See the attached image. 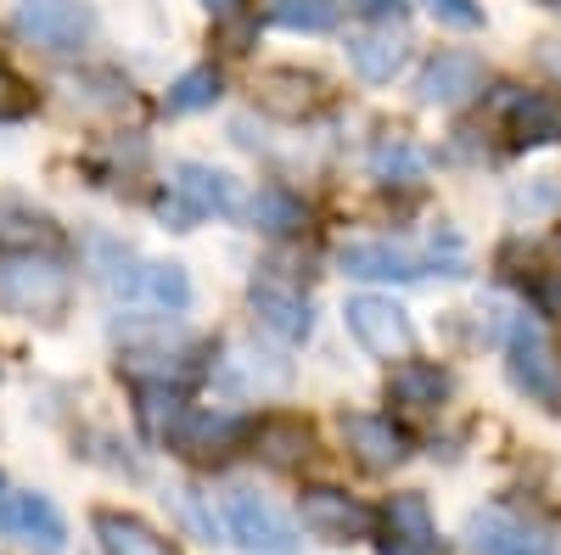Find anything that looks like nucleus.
Here are the masks:
<instances>
[{
    "label": "nucleus",
    "instance_id": "obj_1",
    "mask_svg": "<svg viewBox=\"0 0 561 555\" xmlns=\"http://www.w3.org/2000/svg\"><path fill=\"white\" fill-rule=\"evenodd\" d=\"M68 303V269L34 247L0 253V309L12 314H57Z\"/></svg>",
    "mask_w": 561,
    "mask_h": 555
},
{
    "label": "nucleus",
    "instance_id": "obj_2",
    "mask_svg": "<svg viewBox=\"0 0 561 555\" xmlns=\"http://www.w3.org/2000/svg\"><path fill=\"white\" fill-rule=\"evenodd\" d=\"M225 522H230V539L253 555H298L304 550L298 522L280 517L259 488H225Z\"/></svg>",
    "mask_w": 561,
    "mask_h": 555
},
{
    "label": "nucleus",
    "instance_id": "obj_3",
    "mask_svg": "<svg viewBox=\"0 0 561 555\" xmlns=\"http://www.w3.org/2000/svg\"><path fill=\"white\" fill-rule=\"evenodd\" d=\"M337 264L354 281H427V275H460V258L415 253V247H393V242H348L337 253Z\"/></svg>",
    "mask_w": 561,
    "mask_h": 555
},
{
    "label": "nucleus",
    "instance_id": "obj_4",
    "mask_svg": "<svg viewBox=\"0 0 561 555\" xmlns=\"http://www.w3.org/2000/svg\"><path fill=\"white\" fill-rule=\"evenodd\" d=\"M12 28L39 51H79L96 34V12L84 0H18Z\"/></svg>",
    "mask_w": 561,
    "mask_h": 555
},
{
    "label": "nucleus",
    "instance_id": "obj_5",
    "mask_svg": "<svg viewBox=\"0 0 561 555\" xmlns=\"http://www.w3.org/2000/svg\"><path fill=\"white\" fill-rule=\"evenodd\" d=\"M505 370H511V388H517V393H528V398L561 409V359L545 348V332L534 326L528 314H523L517 326H511V337H505Z\"/></svg>",
    "mask_w": 561,
    "mask_h": 555
},
{
    "label": "nucleus",
    "instance_id": "obj_6",
    "mask_svg": "<svg viewBox=\"0 0 561 555\" xmlns=\"http://www.w3.org/2000/svg\"><path fill=\"white\" fill-rule=\"evenodd\" d=\"M298 517H304V528H309L314 539H325V544H354V539L377 533V511H370V505H359L354 494L332 488V483L304 488Z\"/></svg>",
    "mask_w": 561,
    "mask_h": 555
},
{
    "label": "nucleus",
    "instance_id": "obj_7",
    "mask_svg": "<svg viewBox=\"0 0 561 555\" xmlns=\"http://www.w3.org/2000/svg\"><path fill=\"white\" fill-rule=\"evenodd\" d=\"M343 320H348V332L365 354H377V359H404L415 348V332H410V320L393 298H377V292H359L343 303Z\"/></svg>",
    "mask_w": 561,
    "mask_h": 555
},
{
    "label": "nucleus",
    "instance_id": "obj_8",
    "mask_svg": "<svg viewBox=\"0 0 561 555\" xmlns=\"http://www.w3.org/2000/svg\"><path fill=\"white\" fill-rule=\"evenodd\" d=\"M0 533L18 539L34 555H62L68 550V522L45 494H0Z\"/></svg>",
    "mask_w": 561,
    "mask_h": 555
},
{
    "label": "nucleus",
    "instance_id": "obj_9",
    "mask_svg": "<svg viewBox=\"0 0 561 555\" xmlns=\"http://www.w3.org/2000/svg\"><path fill=\"white\" fill-rule=\"evenodd\" d=\"M483 84H489L483 57H472V51H438L427 68L415 73V102L421 107H466Z\"/></svg>",
    "mask_w": 561,
    "mask_h": 555
},
{
    "label": "nucleus",
    "instance_id": "obj_10",
    "mask_svg": "<svg viewBox=\"0 0 561 555\" xmlns=\"http://www.w3.org/2000/svg\"><path fill=\"white\" fill-rule=\"evenodd\" d=\"M343 443L365 472H393L410 454V432L393 415H343Z\"/></svg>",
    "mask_w": 561,
    "mask_h": 555
},
{
    "label": "nucleus",
    "instance_id": "obj_11",
    "mask_svg": "<svg viewBox=\"0 0 561 555\" xmlns=\"http://www.w3.org/2000/svg\"><path fill=\"white\" fill-rule=\"evenodd\" d=\"M382 555H438V528L433 511L415 488L393 494L382 511Z\"/></svg>",
    "mask_w": 561,
    "mask_h": 555
},
{
    "label": "nucleus",
    "instance_id": "obj_12",
    "mask_svg": "<svg viewBox=\"0 0 561 555\" xmlns=\"http://www.w3.org/2000/svg\"><path fill=\"white\" fill-rule=\"evenodd\" d=\"M466 544H472L478 555H556V544L539 528L505 517V511H478L472 522H466Z\"/></svg>",
    "mask_w": 561,
    "mask_h": 555
},
{
    "label": "nucleus",
    "instance_id": "obj_13",
    "mask_svg": "<svg viewBox=\"0 0 561 555\" xmlns=\"http://www.w3.org/2000/svg\"><path fill=\"white\" fill-rule=\"evenodd\" d=\"M248 303H253V314H259V326L270 332V337H280V343H304L309 337V298L298 292V287H280V281H253V292H248Z\"/></svg>",
    "mask_w": 561,
    "mask_h": 555
},
{
    "label": "nucleus",
    "instance_id": "obj_14",
    "mask_svg": "<svg viewBox=\"0 0 561 555\" xmlns=\"http://www.w3.org/2000/svg\"><path fill=\"white\" fill-rule=\"evenodd\" d=\"M169 192H174L180 203H192L203 219H208V213L230 219V213L242 208V197H237V180H230L225 169H208V163H174Z\"/></svg>",
    "mask_w": 561,
    "mask_h": 555
},
{
    "label": "nucleus",
    "instance_id": "obj_15",
    "mask_svg": "<svg viewBox=\"0 0 561 555\" xmlns=\"http://www.w3.org/2000/svg\"><path fill=\"white\" fill-rule=\"evenodd\" d=\"M444 398H449V370H444V365H433V359H410V354H404V359L388 370V404L427 415V409H438Z\"/></svg>",
    "mask_w": 561,
    "mask_h": 555
},
{
    "label": "nucleus",
    "instance_id": "obj_16",
    "mask_svg": "<svg viewBox=\"0 0 561 555\" xmlns=\"http://www.w3.org/2000/svg\"><path fill=\"white\" fill-rule=\"evenodd\" d=\"M410 57V39L393 34V28H365V34H348V62L365 84H388Z\"/></svg>",
    "mask_w": 561,
    "mask_h": 555
},
{
    "label": "nucleus",
    "instance_id": "obj_17",
    "mask_svg": "<svg viewBox=\"0 0 561 555\" xmlns=\"http://www.w3.org/2000/svg\"><path fill=\"white\" fill-rule=\"evenodd\" d=\"M90 528H96L102 555H174V544L158 528H147L140 517H129V511H96V517H90Z\"/></svg>",
    "mask_w": 561,
    "mask_h": 555
},
{
    "label": "nucleus",
    "instance_id": "obj_18",
    "mask_svg": "<svg viewBox=\"0 0 561 555\" xmlns=\"http://www.w3.org/2000/svg\"><path fill=\"white\" fill-rule=\"evenodd\" d=\"M253 427L242 415H214V409H185V421L174 432V449L180 454H225L230 443H242Z\"/></svg>",
    "mask_w": 561,
    "mask_h": 555
},
{
    "label": "nucleus",
    "instance_id": "obj_19",
    "mask_svg": "<svg viewBox=\"0 0 561 555\" xmlns=\"http://www.w3.org/2000/svg\"><path fill=\"white\" fill-rule=\"evenodd\" d=\"M511 141L517 147L561 141V96H550V90H528V96L511 102Z\"/></svg>",
    "mask_w": 561,
    "mask_h": 555
},
{
    "label": "nucleus",
    "instance_id": "obj_20",
    "mask_svg": "<svg viewBox=\"0 0 561 555\" xmlns=\"http://www.w3.org/2000/svg\"><path fill=\"white\" fill-rule=\"evenodd\" d=\"M259 102L280 118H304L314 102H320V79L304 73V68H270L259 79Z\"/></svg>",
    "mask_w": 561,
    "mask_h": 555
},
{
    "label": "nucleus",
    "instance_id": "obj_21",
    "mask_svg": "<svg viewBox=\"0 0 561 555\" xmlns=\"http://www.w3.org/2000/svg\"><path fill=\"white\" fill-rule=\"evenodd\" d=\"M253 443H259V454L270 460V466H298V460L314 449V432H309V421H298V415H270V421L253 427Z\"/></svg>",
    "mask_w": 561,
    "mask_h": 555
},
{
    "label": "nucleus",
    "instance_id": "obj_22",
    "mask_svg": "<svg viewBox=\"0 0 561 555\" xmlns=\"http://www.w3.org/2000/svg\"><path fill=\"white\" fill-rule=\"evenodd\" d=\"M248 213H253V230H264V236H293V230L309 224L304 203H298L293 192H280V185H264Z\"/></svg>",
    "mask_w": 561,
    "mask_h": 555
},
{
    "label": "nucleus",
    "instance_id": "obj_23",
    "mask_svg": "<svg viewBox=\"0 0 561 555\" xmlns=\"http://www.w3.org/2000/svg\"><path fill=\"white\" fill-rule=\"evenodd\" d=\"M135 409H140V427H147L152 443H174V432H180V421H185V398H180L169 382L147 388Z\"/></svg>",
    "mask_w": 561,
    "mask_h": 555
},
{
    "label": "nucleus",
    "instance_id": "obj_24",
    "mask_svg": "<svg viewBox=\"0 0 561 555\" xmlns=\"http://www.w3.org/2000/svg\"><path fill=\"white\" fill-rule=\"evenodd\" d=\"M270 18L293 34H325L337 28V0H270Z\"/></svg>",
    "mask_w": 561,
    "mask_h": 555
},
{
    "label": "nucleus",
    "instance_id": "obj_25",
    "mask_svg": "<svg viewBox=\"0 0 561 555\" xmlns=\"http://www.w3.org/2000/svg\"><path fill=\"white\" fill-rule=\"evenodd\" d=\"M219 96H225L219 68H192V73H180V79L169 84V113H203V107H214Z\"/></svg>",
    "mask_w": 561,
    "mask_h": 555
},
{
    "label": "nucleus",
    "instance_id": "obj_26",
    "mask_svg": "<svg viewBox=\"0 0 561 555\" xmlns=\"http://www.w3.org/2000/svg\"><path fill=\"white\" fill-rule=\"evenodd\" d=\"M140 292H147L158 309H169V314H180L185 303H192V281H185L180 264H147L140 269Z\"/></svg>",
    "mask_w": 561,
    "mask_h": 555
},
{
    "label": "nucleus",
    "instance_id": "obj_27",
    "mask_svg": "<svg viewBox=\"0 0 561 555\" xmlns=\"http://www.w3.org/2000/svg\"><path fill=\"white\" fill-rule=\"evenodd\" d=\"M370 169H377V180H421L427 158H421L415 147H404V141H382L377 152H370Z\"/></svg>",
    "mask_w": 561,
    "mask_h": 555
},
{
    "label": "nucleus",
    "instance_id": "obj_28",
    "mask_svg": "<svg viewBox=\"0 0 561 555\" xmlns=\"http://www.w3.org/2000/svg\"><path fill=\"white\" fill-rule=\"evenodd\" d=\"M219 377L237 388V393H264V388H280V382H287V377H264V370H259V354H248V348L230 354V359L219 365Z\"/></svg>",
    "mask_w": 561,
    "mask_h": 555
},
{
    "label": "nucleus",
    "instance_id": "obj_29",
    "mask_svg": "<svg viewBox=\"0 0 561 555\" xmlns=\"http://www.w3.org/2000/svg\"><path fill=\"white\" fill-rule=\"evenodd\" d=\"M427 12L449 28H483V7L478 0H427Z\"/></svg>",
    "mask_w": 561,
    "mask_h": 555
},
{
    "label": "nucleus",
    "instance_id": "obj_30",
    "mask_svg": "<svg viewBox=\"0 0 561 555\" xmlns=\"http://www.w3.org/2000/svg\"><path fill=\"white\" fill-rule=\"evenodd\" d=\"M28 113V90L18 84L12 68H0V118H23Z\"/></svg>",
    "mask_w": 561,
    "mask_h": 555
},
{
    "label": "nucleus",
    "instance_id": "obj_31",
    "mask_svg": "<svg viewBox=\"0 0 561 555\" xmlns=\"http://www.w3.org/2000/svg\"><path fill=\"white\" fill-rule=\"evenodd\" d=\"M219 45H225V51H248V45H253V18L225 12L219 18Z\"/></svg>",
    "mask_w": 561,
    "mask_h": 555
},
{
    "label": "nucleus",
    "instance_id": "obj_32",
    "mask_svg": "<svg viewBox=\"0 0 561 555\" xmlns=\"http://www.w3.org/2000/svg\"><path fill=\"white\" fill-rule=\"evenodd\" d=\"M534 303H539V314H561V269L534 275Z\"/></svg>",
    "mask_w": 561,
    "mask_h": 555
},
{
    "label": "nucleus",
    "instance_id": "obj_33",
    "mask_svg": "<svg viewBox=\"0 0 561 555\" xmlns=\"http://www.w3.org/2000/svg\"><path fill=\"white\" fill-rule=\"evenodd\" d=\"M354 12H365V18H388V23H399L404 18V0H348Z\"/></svg>",
    "mask_w": 561,
    "mask_h": 555
},
{
    "label": "nucleus",
    "instance_id": "obj_34",
    "mask_svg": "<svg viewBox=\"0 0 561 555\" xmlns=\"http://www.w3.org/2000/svg\"><path fill=\"white\" fill-rule=\"evenodd\" d=\"M203 7H208V12H219V18H225V12H237V7H242V0H203Z\"/></svg>",
    "mask_w": 561,
    "mask_h": 555
},
{
    "label": "nucleus",
    "instance_id": "obj_35",
    "mask_svg": "<svg viewBox=\"0 0 561 555\" xmlns=\"http://www.w3.org/2000/svg\"><path fill=\"white\" fill-rule=\"evenodd\" d=\"M545 62H550V73L561 79V45H550V51H545Z\"/></svg>",
    "mask_w": 561,
    "mask_h": 555
},
{
    "label": "nucleus",
    "instance_id": "obj_36",
    "mask_svg": "<svg viewBox=\"0 0 561 555\" xmlns=\"http://www.w3.org/2000/svg\"><path fill=\"white\" fill-rule=\"evenodd\" d=\"M0 494H7V477H0Z\"/></svg>",
    "mask_w": 561,
    "mask_h": 555
},
{
    "label": "nucleus",
    "instance_id": "obj_37",
    "mask_svg": "<svg viewBox=\"0 0 561 555\" xmlns=\"http://www.w3.org/2000/svg\"><path fill=\"white\" fill-rule=\"evenodd\" d=\"M556 242H561V236H556Z\"/></svg>",
    "mask_w": 561,
    "mask_h": 555
}]
</instances>
